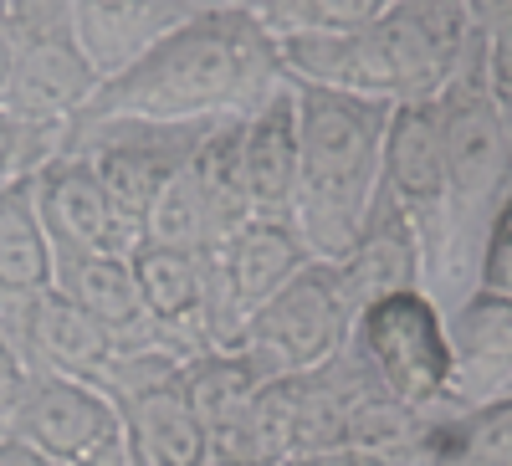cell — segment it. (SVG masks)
I'll return each mask as SVG.
<instances>
[{
	"instance_id": "6da1fadb",
	"label": "cell",
	"mask_w": 512,
	"mask_h": 466,
	"mask_svg": "<svg viewBox=\"0 0 512 466\" xmlns=\"http://www.w3.org/2000/svg\"><path fill=\"white\" fill-rule=\"evenodd\" d=\"M287 82L277 36L251 11L200 6L164 31L144 57L103 77L77 118H154L221 123L251 118Z\"/></svg>"
},
{
	"instance_id": "7a4b0ae2",
	"label": "cell",
	"mask_w": 512,
	"mask_h": 466,
	"mask_svg": "<svg viewBox=\"0 0 512 466\" xmlns=\"http://www.w3.org/2000/svg\"><path fill=\"white\" fill-rule=\"evenodd\" d=\"M477 21L466 0H395L379 21L328 36H282V72L303 88L354 98H436L456 77Z\"/></svg>"
},
{
	"instance_id": "3957f363",
	"label": "cell",
	"mask_w": 512,
	"mask_h": 466,
	"mask_svg": "<svg viewBox=\"0 0 512 466\" xmlns=\"http://www.w3.org/2000/svg\"><path fill=\"white\" fill-rule=\"evenodd\" d=\"M384 98H354L297 82V190L292 226L313 262H344L379 200Z\"/></svg>"
},
{
	"instance_id": "277c9868",
	"label": "cell",
	"mask_w": 512,
	"mask_h": 466,
	"mask_svg": "<svg viewBox=\"0 0 512 466\" xmlns=\"http://www.w3.org/2000/svg\"><path fill=\"white\" fill-rule=\"evenodd\" d=\"M436 113H441V159H446V257H441L431 298L446 313L477 287L487 226L512 190V139L487 93L482 26L472 36V47H466L456 77L436 93Z\"/></svg>"
},
{
	"instance_id": "5b68a950",
	"label": "cell",
	"mask_w": 512,
	"mask_h": 466,
	"mask_svg": "<svg viewBox=\"0 0 512 466\" xmlns=\"http://www.w3.org/2000/svg\"><path fill=\"white\" fill-rule=\"evenodd\" d=\"M349 354L364 374L415 415H446L451 410V344H446V313L425 287L379 298L359 308Z\"/></svg>"
},
{
	"instance_id": "8992f818",
	"label": "cell",
	"mask_w": 512,
	"mask_h": 466,
	"mask_svg": "<svg viewBox=\"0 0 512 466\" xmlns=\"http://www.w3.org/2000/svg\"><path fill=\"white\" fill-rule=\"evenodd\" d=\"M210 123H154V118H72L62 149L88 159L103 180L118 221L144 236L149 205L190 164Z\"/></svg>"
},
{
	"instance_id": "52a82bcc",
	"label": "cell",
	"mask_w": 512,
	"mask_h": 466,
	"mask_svg": "<svg viewBox=\"0 0 512 466\" xmlns=\"http://www.w3.org/2000/svg\"><path fill=\"white\" fill-rule=\"evenodd\" d=\"M374 390L379 385L364 374V364L344 349L323 369L272 374L246 410V431L256 436V451H262L267 466L282 456L349 446V420H354L359 400Z\"/></svg>"
},
{
	"instance_id": "ba28073f",
	"label": "cell",
	"mask_w": 512,
	"mask_h": 466,
	"mask_svg": "<svg viewBox=\"0 0 512 466\" xmlns=\"http://www.w3.org/2000/svg\"><path fill=\"white\" fill-rule=\"evenodd\" d=\"M190 354L180 349H149V354H123L103 390L118 400L128 446L144 466H210V436L205 420L195 415L185 385H180V364Z\"/></svg>"
},
{
	"instance_id": "9c48e42d",
	"label": "cell",
	"mask_w": 512,
	"mask_h": 466,
	"mask_svg": "<svg viewBox=\"0 0 512 466\" xmlns=\"http://www.w3.org/2000/svg\"><path fill=\"white\" fill-rule=\"evenodd\" d=\"M379 185L410 221L425 292L436 287L446 257V159H441V113L436 98H405L390 103L384 118V154H379Z\"/></svg>"
},
{
	"instance_id": "30bf717a",
	"label": "cell",
	"mask_w": 512,
	"mask_h": 466,
	"mask_svg": "<svg viewBox=\"0 0 512 466\" xmlns=\"http://www.w3.org/2000/svg\"><path fill=\"white\" fill-rule=\"evenodd\" d=\"M11 436L36 446L52 466H134L118 400L88 379L31 374Z\"/></svg>"
},
{
	"instance_id": "8fae6325",
	"label": "cell",
	"mask_w": 512,
	"mask_h": 466,
	"mask_svg": "<svg viewBox=\"0 0 512 466\" xmlns=\"http://www.w3.org/2000/svg\"><path fill=\"white\" fill-rule=\"evenodd\" d=\"M349 333H354V303L344 292V277H338V262H308L256 308L251 349L267 354L277 374L323 369L349 349Z\"/></svg>"
},
{
	"instance_id": "7c38bea8",
	"label": "cell",
	"mask_w": 512,
	"mask_h": 466,
	"mask_svg": "<svg viewBox=\"0 0 512 466\" xmlns=\"http://www.w3.org/2000/svg\"><path fill=\"white\" fill-rule=\"evenodd\" d=\"M31 195H36V216L47 231L57 257H82V251H108V257H128L144 236L128 231L118 221V210L103 190V180L93 175L88 159L77 154H52L47 164L31 175Z\"/></svg>"
},
{
	"instance_id": "4fadbf2b",
	"label": "cell",
	"mask_w": 512,
	"mask_h": 466,
	"mask_svg": "<svg viewBox=\"0 0 512 466\" xmlns=\"http://www.w3.org/2000/svg\"><path fill=\"white\" fill-rule=\"evenodd\" d=\"M16 31H21V57H16L11 93L0 108H11L16 118H31V123H62L67 129L103 82L93 57L82 52L72 21L16 26Z\"/></svg>"
},
{
	"instance_id": "5bb4252c",
	"label": "cell",
	"mask_w": 512,
	"mask_h": 466,
	"mask_svg": "<svg viewBox=\"0 0 512 466\" xmlns=\"http://www.w3.org/2000/svg\"><path fill=\"white\" fill-rule=\"evenodd\" d=\"M446 344H451V410L487 405L512 390V298L507 292L472 287L461 303H451Z\"/></svg>"
},
{
	"instance_id": "9a60e30c",
	"label": "cell",
	"mask_w": 512,
	"mask_h": 466,
	"mask_svg": "<svg viewBox=\"0 0 512 466\" xmlns=\"http://www.w3.org/2000/svg\"><path fill=\"white\" fill-rule=\"evenodd\" d=\"M57 292L93 313L123 354H149V349H180V354H195L185 344H175L144 308L139 298V282L128 272V257H108V251H82V257H57Z\"/></svg>"
},
{
	"instance_id": "2e32d148",
	"label": "cell",
	"mask_w": 512,
	"mask_h": 466,
	"mask_svg": "<svg viewBox=\"0 0 512 466\" xmlns=\"http://www.w3.org/2000/svg\"><path fill=\"white\" fill-rule=\"evenodd\" d=\"M236 164H241V190L251 216L292 221V190H297V82L292 77L251 118H241Z\"/></svg>"
},
{
	"instance_id": "e0dca14e",
	"label": "cell",
	"mask_w": 512,
	"mask_h": 466,
	"mask_svg": "<svg viewBox=\"0 0 512 466\" xmlns=\"http://www.w3.org/2000/svg\"><path fill=\"white\" fill-rule=\"evenodd\" d=\"M21 354H26L31 374H67V379H88V385H103L108 369L123 359L118 338L57 287L31 298V323H26Z\"/></svg>"
},
{
	"instance_id": "ac0fdd59",
	"label": "cell",
	"mask_w": 512,
	"mask_h": 466,
	"mask_svg": "<svg viewBox=\"0 0 512 466\" xmlns=\"http://www.w3.org/2000/svg\"><path fill=\"white\" fill-rule=\"evenodd\" d=\"M210 262H216L226 287L256 318V308H262L277 287H287V277H297L313 262V251H308L303 236H297L292 221H282V216H246L226 241L210 246Z\"/></svg>"
},
{
	"instance_id": "d6986e66",
	"label": "cell",
	"mask_w": 512,
	"mask_h": 466,
	"mask_svg": "<svg viewBox=\"0 0 512 466\" xmlns=\"http://www.w3.org/2000/svg\"><path fill=\"white\" fill-rule=\"evenodd\" d=\"M72 31L82 52L93 57L98 77L123 72L134 57H144L164 31H175L185 16H195V0H67Z\"/></svg>"
},
{
	"instance_id": "ffe728a7",
	"label": "cell",
	"mask_w": 512,
	"mask_h": 466,
	"mask_svg": "<svg viewBox=\"0 0 512 466\" xmlns=\"http://www.w3.org/2000/svg\"><path fill=\"white\" fill-rule=\"evenodd\" d=\"M338 277H344V292L354 303V318L359 308L379 303V298H395V292H410V287H425V267H420V246H415V231L410 221L395 210V200L379 190L369 221L354 241V251L338 262Z\"/></svg>"
},
{
	"instance_id": "44dd1931",
	"label": "cell",
	"mask_w": 512,
	"mask_h": 466,
	"mask_svg": "<svg viewBox=\"0 0 512 466\" xmlns=\"http://www.w3.org/2000/svg\"><path fill=\"white\" fill-rule=\"evenodd\" d=\"M128 272L139 282V298L149 318L175 338V344L200 354V303H205V251L195 246H164V241H139L128 251Z\"/></svg>"
},
{
	"instance_id": "7402d4cb",
	"label": "cell",
	"mask_w": 512,
	"mask_h": 466,
	"mask_svg": "<svg viewBox=\"0 0 512 466\" xmlns=\"http://www.w3.org/2000/svg\"><path fill=\"white\" fill-rule=\"evenodd\" d=\"M277 374V364L256 349H236V354H216V349H200L180 364V385L195 405V415L205 420V436L236 426L246 420L251 400L262 395V385Z\"/></svg>"
},
{
	"instance_id": "603a6c76",
	"label": "cell",
	"mask_w": 512,
	"mask_h": 466,
	"mask_svg": "<svg viewBox=\"0 0 512 466\" xmlns=\"http://www.w3.org/2000/svg\"><path fill=\"white\" fill-rule=\"evenodd\" d=\"M425 461L431 466H512V390L436 415L425 431Z\"/></svg>"
},
{
	"instance_id": "cb8c5ba5",
	"label": "cell",
	"mask_w": 512,
	"mask_h": 466,
	"mask_svg": "<svg viewBox=\"0 0 512 466\" xmlns=\"http://www.w3.org/2000/svg\"><path fill=\"white\" fill-rule=\"evenodd\" d=\"M57 282V251L41 231L31 180L0 185V292H47Z\"/></svg>"
},
{
	"instance_id": "d4e9b609",
	"label": "cell",
	"mask_w": 512,
	"mask_h": 466,
	"mask_svg": "<svg viewBox=\"0 0 512 466\" xmlns=\"http://www.w3.org/2000/svg\"><path fill=\"white\" fill-rule=\"evenodd\" d=\"M144 241H164V246H216L221 231H216V210L205 200V185L200 175L185 164L175 180L159 190V200L149 205V221H144Z\"/></svg>"
},
{
	"instance_id": "484cf974",
	"label": "cell",
	"mask_w": 512,
	"mask_h": 466,
	"mask_svg": "<svg viewBox=\"0 0 512 466\" xmlns=\"http://www.w3.org/2000/svg\"><path fill=\"white\" fill-rule=\"evenodd\" d=\"M395 0H267L262 26L282 36H328V31H359L379 21Z\"/></svg>"
},
{
	"instance_id": "4316f807",
	"label": "cell",
	"mask_w": 512,
	"mask_h": 466,
	"mask_svg": "<svg viewBox=\"0 0 512 466\" xmlns=\"http://www.w3.org/2000/svg\"><path fill=\"white\" fill-rule=\"evenodd\" d=\"M62 139H67L62 123H31L0 108V185L31 180L52 154H62Z\"/></svg>"
},
{
	"instance_id": "83f0119b",
	"label": "cell",
	"mask_w": 512,
	"mask_h": 466,
	"mask_svg": "<svg viewBox=\"0 0 512 466\" xmlns=\"http://www.w3.org/2000/svg\"><path fill=\"white\" fill-rule=\"evenodd\" d=\"M482 67H487V93L497 103V118L512 139V21L482 26Z\"/></svg>"
},
{
	"instance_id": "f1b7e54d",
	"label": "cell",
	"mask_w": 512,
	"mask_h": 466,
	"mask_svg": "<svg viewBox=\"0 0 512 466\" xmlns=\"http://www.w3.org/2000/svg\"><path fill=\"white\" fill-rule=\"evenodd\" d=\"M477 287H492V292H507L512 298V190H507V200L497 205V216L487 226L482 262H477Z\"/></svg>"
},
{
	"instance_id": "f546056e",
	"label": "cell",
	"mask_w": 512,
	"mask_h": 466,
	"mask_svg": "<svg viewBox=\"0 0 512 466\" xmlns=\"http://www.w3.org/2000/svg\"><path fill=\"white\" fill-rule=\"evenodd\" d=\"M26 390H31V364L16 354L11 338L0 333V436H11V426H16V410H21Z\"/></svg>"
},
{
	"instance_id": "4dcf8cb0",
	"label": "cell",
	"mask_w": 512,
	"mask_h": 466,
	"mask_svg": "<svg viewBox=\"0 0 512 466\" xmlns=\"http://www.w3.org/2000/svg\"><path fill=\"white\" fill-rule=\"evenodd\" d=\"M16 57H21V31H16L11 11H0V103H6V93H11Z\"/></svg>"
},
{
	"instance_id": "1f68e13d",
	"label": "cell",
	"mask_w": 512,
	"mask_h": 466,
	"mask_svg": "<svg viewBox=\"0 0 512 466\" xmlns=\"http://www.w3.org/2000/svg\"><path fill=\"white\" fill-rule=\"evenodd\" d=\"M272 466H374L364 451L354 446H333V451H303V456H282Z\"/></svg>"
},
{
	"instance_id": "d6a6232c",
	"label": "cell",
	"mask_w": 512,
	"mask_h": 466,
	"mask_svg": "<svg viewBox=\"0 0 512 466\" xmlns=\"http://www.w3.org/2000/svg\"><path fill=\"white\" fill-rule=\"evenodd\" d=\"M0 466H52L36 446H26L21 436H0Z\"/></svg>"
},
{
	"instance_id": "836d02e7",
	"label": "cell",
	"mask_w": 512,
	"mask_h": 466,
	"mask_svg": "<svg viewBox=\"0 0 512 466\" xmlns=\"http://www.w3.org/2000/svg\"><path fill=\"white\" fill-rule=\"evenodd\" d=\"M466 11H472L477 26H502L512 21V0H466Z\"/></svg>"
},
{
	"instance_id": "e575fe53",
	"label": "cell",
	"mask_w": 512,
	"mask_h": 466,
	"mask_svg": "<svg viewBox=\"0 0 512 466\" xmlns=\"http://www.w3.org/2000/svg\"><path fill=\"white\" fill-rule=\"evenodd\" d=\"M205 6H226V11H251V16H262L267 0H205Z\"/></svg>"
},
{
	"instance_id": "d590c367",
	"label": "cell",
	"mask_w": 512,
	"mask_h": 466,
	"mask_svg": "<svg viewBox=\"0 0 512 466\" xmlns=\"http://www.w3.org/2000/svg\"><path fill=\"white\" fill-rule=\"evenodd\" d=\"M195 6H205V0H195Z\"/></svg>"
}]
</instances>
